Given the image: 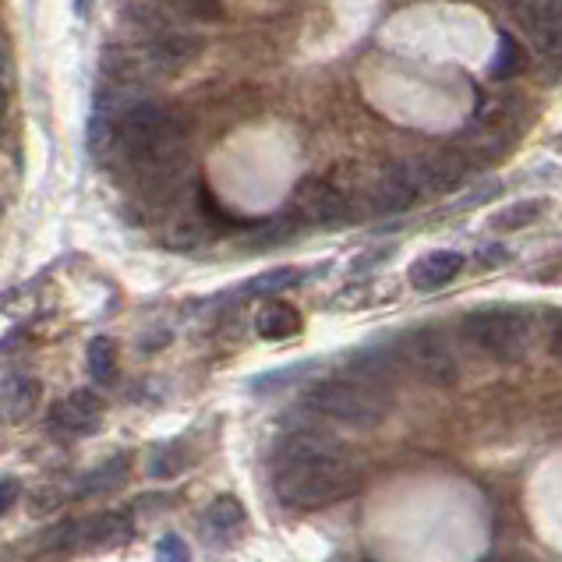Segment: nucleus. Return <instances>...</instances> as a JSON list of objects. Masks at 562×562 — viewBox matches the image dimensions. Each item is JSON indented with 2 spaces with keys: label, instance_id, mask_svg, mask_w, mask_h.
Listing matches in <instances>:
<instances>
[{
  "label": "nucleus",
  "instance_id": "f257e3e1",
  "mask_svg": "<svg viewBox=\"0 0 562 562\" xmlns=\"http://www.w3.org/2000/svg\"><path fill=\"white\" fill-rule=\"evenodd\" d=\"M361 488V471L323 428H294L277 446L272 492L291 509H318Z\"/></svg>",
  "mask_w": 562,
  "mask_h": 562
},
{
  "label": "nucleus",
  "instance_id": "f03ea898",
  "mask_svg": "<svg viewBox=\"0 0 562 562\" xmlns=\"http://www.w3.org/2000/svg\"><path fill=\"white\" fill-rule=\"evenodd\" d=\"M318 417L347 428H375L390 414V396L364 379H323L304 396Z\"/></svg>",
  "mask_w": 562,
  "mask_h": 562
},
{
  "label": "nucleus",
  "instance_id": "7ed1b4c3",
  "mask_svg": "<svg viewBox=\"0 0 562 562\" xmlns=\"http://www.w3.org/2000/svg\"><path fill=\"white\" fill-rule=\"evenodd\" d=\"M460 333L474 350H481V355H488L492 361H503V364L520 361L527 355V347H531V323L513 308L471 312L460 323Z\"/></svg>",
  "mask_w": 562,
  "mask_h": 562
},
{
  "label": "nucleus",
  "instance_id": "20e7f679",
  "mask_svg": "<svg viewBox=\"0 0 562 562\" xmlns=\"http://www.w3.org/2000/svg\"><path fill=\"white\" fill-rule=\"evenodd\" d=\"M132 520L124 513H95L86 520H71L60 524L57 531L46 535V549H60V552H95V549H114L132 538Z\"/></svg>",
  "mask_w": 562,
  "mask_h": 562
},
{
  "label": "nucleus",
  "instance_id": "39448f33",
  "mask_svg": "<svg viewBox=\"0 0 562 562\" xmlns=\"http://www.w3.org/2000/svg\"><path fill=\"white\" fill-rule=\"evenodd\" d=\"M404 358L428 385H453L460 379V361L439 329H417L407 336Z\"/></svg>",
  "mask_w": 562,
  "mask_h": 562
},
{
  "label": "nucleus",
  "instance_id": "423d86ee",
  "mask_svg": "<svg viewBox=\"0 0 562 562\" xmlns=\"http://www.w3.org/2000/svg\"><path fill=\"white\" fill-rule=\"evenodd\" d=\"M103 425V400L92 390H75L57 400L50 411V431L60 439H86L95 436Z\"/></svg>",
  "mask_w": 562,
  "mask_h": 562
},
{
  "label": "nucleus",
  "instance_id": "0eeeda50",
  "mask_svg": "<svg viewBox=\"0 0 562 562\" xmlns=\"http://www.w3.org/2000/svg\"><path fill=\"white\" fill-rule=\"evenodd\" d=\"M294 213L304 223H312V227H336V223L347 220V199L336 184L323 178H308L294 191Z\"/></svg>",
  "mask_w": 562,
  "mask_h": 562
},
{
  "label": "nucleus",
  "instance_id": "6e6552de",
  "mask_svg": "<svg viewBox=\"0 0 562 562\" xmlns=\"http://www.w3.org/2000/svg\"><path fill=\"white\" fill-rule=\"evenodd\" d=\"M407 178L417 191H453L468 178V164L460 153H422L404 159Z\"/></svg>",
  "mask_w": 562,
  "mask_h": 562
},
{
  "label": "nucleus",
  "instance_id": "1a4fd4ad",
  "mask_svg": "<svg viewBox=\"0 0 562 562\" xmlns=\"http://www.w3.org/2000/svg\"><path fill=\"white\" fill-rule=\"evenodd\" d=\"M417 195H422V191L407 178L404 164H396V167H385L372 181V188H368V209H372L375 216H396V213H407L417 202Z\"/></svg>",
  "mask_w": 562,
  "mask_h": 562
},
{
  "label": "nucleus",
  "instance_id": "9d476101",
  "mask_svg": "<svg viewBox=\"0 0 562 562\" xmlns=\"http://www.w3.org/2000/svg\"><path fill=\"white\" fill-rule=\"evenodd\" d=\"M40 396H43L40 379H32V375L0 379V422H8V425L29 422L40 407Z\"/></svg>",
  "mask_w": 562,
  "mask_h": 562
},
{
  "label": "nucleus",
  "instance_id": "9b49d317",
  "mask_svg": "<svg viewBox=\"0 0 562 562\" xmlns=\"http://www.w3.org/2000/svg\"><path fill=\"white\" fill-rule=\"evenodd\" d=\"M463 269L460 251H428L411 266V286L414 291H439V286L453 283Z\"/></svg>",
  "mask_w": 562,
  "mask_h": 562
},
{
  "label": "nucleus",
  "instance_id": "f8f14e48",
  "mask_svg": "<svg viewBox=\"0 0 562 562\" xmlns=\"http://www.w3.org/2000/svg\"><path fill=\"white\" fill-rule=\"evenodd\" d=\"M127 471H132V457L127 453H117L103 460L100 468H92L89 474L78 477V485L71 488L75 499H89V495H100V492H114L117 485H124Z\"/></svg>",
  "mask_w": 562,
  "mask_h": 562
},
{
  "label": "nucleus",
  "instance_id": "ddd939ff",
  "mask_svg": "<svg viewBox=\"0 0 562 562\" xmlns=\"http://www.w3.org/2000/svg\"><path fill=\"white\" fill-rule=\"evenodd\" d=\"M255 333L262 340H291L301 333V312L286 301H266L255 315Z\"/></svg>",
  "mask_w": 562,
  "mask_h": 562
},
{
  "label": "nucleus",
  "instance_id": "4468645a",
  "mask_svg": "<svg viewBox=\"0 0 562 562\" xmlns=\"http://www.w3.org/2000/svg\"><path fill=\"white\" fill-rule=\"evenodd\" d=\"M301 277H304L301 269H294V266H280V269L259 272L255 280H248L245 286H240V294H245V297H272V294L286 291V286L301 283Z\"/></svg>",
  "mask_w": 562,
  "mask_h": 562
},
{
  "label": "nucleus",
  "instance_id": "2eb2a0df",
  "mask_svg": "<svg viewBox=\"0 0 562 562\" xmlns=\"http://www.w3.org/2000/svg\"><path fill=\"white\" fill-rule=\"evenodd\" d=\"M202 524L209 527V531H216V535L237 531V527L245 524V506H240L234 495H220V499H213L205 506Z\"/></svg>",
  "mask_w": 562,
  "mask_h": 562
},
{
  "label": "nucleus",
  "instance_id": "dca6fc26",
  "mask_svg": "<svg viewBox=\"0 0 562 562\" xmlns=\"http://www.w3.org/2000/svg\"><path fill=\"white\" fill-rule=\"evenodd\" d=\"M86 364L95 382H114L117 379V344L110 340V336H95L86 350Z\"/></svg>",
  "mask_w": 562,
  "mask_h": 562
},
{
  "label": "nucleus",
  "instance_id": "f3484780",
  "mask_svg": "<svg viewBox=\"0 0 562 562\" xmlns=\"http://www.w3.org/2000/svg\"><path fill=\"white\" fill-rule=\"evenodd\" d=\"M520 25L527 29L541 60L552 64V68H562V25H544V22H520Z\"/></svg>",
  "mask_w": 562,
  "mask_h": 562
},
{
  "label": "nucleus",
  "instance_id": "a211bd4d",
  "mask_svg": "<svg viewBox=\"0 0 562 562\" xmlns=\"http://www.w3.org/2000/svg\"><path fill=\"white\" fill-rule=\"evenodd\" d=\"M156 4L173 11V14H181V19H188V22H216V19H223L220 0H156Z\"/></svg>",
  "mask_w": 562,
  "mask_h": 562
},
{
  "label": "nucleus",
  "instance_id": "6ab92c4d",
  "mask_svg": "<svg viewBox=\"0 0 562 562\" xmlns=\"http://www.w3.org/2000/svg\"><path fill=\"white\" fill-rule=\"evenodd\" d=\"M541 202H535V199H527V202H517V205H509V209H503L499 216H495V227L499 231H520V227H531V223L541 216Z\"/></svg>",
  "mask_w": 562,
  "mask_h": 562
},
{
  "label": "nucleus",
  "instance_id": "aec40b11",
  "mask_svg": "<svg viewBox=\"0 0 562 562\" xmlns=\"http://www.w3.org/2000/svg\"><path fill=\"white\" fill-rule=\"evenodd\" d=\"M520 68H524V50L509 36H503L499 40V54H495V60H492V75L495 78H509V75H517Z\"/></svg>",
  "mask_w": 562,
  "mask_h": 562
},
{
  "label": "nucleus",
  "instance_id": "412c9836",
  "mask_svg": "<svg viewBox=\"0 0 562 562\" xmlns=\"http://www.w3.org/2000/svg\"><path fill=\"white\" fill-rule=\"evenodd\" d=\"M156 562H191L188 541L178 538V535H164L156 541Z\"/></svg>",
  "mask_w": 562,
  "mask_h": 562
},
{
  "label": "nucleus",
  "instance_id": "4be33fe9",
  "mask_svg": "<svg viewBox=\"0 0 562 562\" xmlns=\"http://www.w3.org/2000/svg\"><path fill=\"white\" fill-rule=\"evenodd\" d=\"M19 495H22V485L14 477H0V517L19 503Z\"/></svg>",
  "mask_w": 562,
  "mask_h": 562
},
{
  "label": "nucleus",
  "instance_id": "5701e85b",
  "mask_svg": "<svg viewBox=\"0 0 562 562\" xmlns=\"http://www.w3.org/2000/svg\"><path fill=\"white\" fill-rule=\"evenodd\" d=\"M549 350H552L555 361H562V315L555 318L552 329H549Z\"/></svg>",
  "mask_w": 562,
  "mask_h": 562
},
{
  "label": "nucleus",
  "instance_id": "b1692460",
  "mask_svg": "<svg viewBox=\"0 0 562 562\" xmlns=\"http://www.w3.org/2000/svg\"><path fill=\"white\" fill-rule=\"evenodd\" d=\"M499 191H503V184H485V191H474V195L471 199H463L460 205H477V202H488V199H495V195H499Z\"/></svg>",
  "mask_w": 562,
  "mask_h": 562
},
{
  "label": "nucleus",
  "instance_id": "393cba45",
  "mask_svg": "<svg viewBox=\"0 0 562 562\" xmlns=\"http://www.w3.org/2000/svg\"><path fill=\"white\" fill-rule=\"evenodd\" d=\"M4 110H8V89L0 82V117H4Z\"/></svg>",
  "mask_w": 562,
  "mask_h": 562
}]
</instances>
